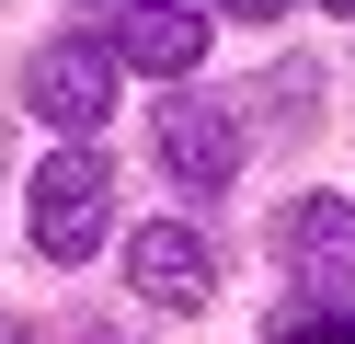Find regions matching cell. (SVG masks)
I'll return each instance as SVG.
<instances>
[{
  "instance_id": "cell-1",
  "label": "cell",
  "mask_w": 355,
  "mask_h": 344,
  "mask_svg": "<svg viewBox=\"0 0 355 344\" xmlns=\"http://www.w3.org/2000/svg\"><path fill=\"white\" fill-rule=\"evenodd\" d=\"M103 229H115V161L103 149H46V172H35V252L46 264H92Z\"/></svg>"
},
{
  "instance_id": "cell-4",
  "label": "cell",
  "mask_w": 355,
  "mask_h": 344,
  "mask_svg": "<svg viewBox=\"0 0 355 344\" xmlns=\"http://www.w3.org/2000/svg\"><path fill=\"white\" fill-rule=\"evenodd\" d=\"M218 46V23L207 12H126V35H115V69H149V81H184L195 58Z\"/></svg>"
},
{
  "instance_id": "cell-6",
  "label": "cell",
  "mask_w": 355,
  "mask_h": 344,
  "mask_svg": "<svg viewBox=\"0 0 355 344\" xmlns=\"http://www.w3.org/2000/svg\"><path fill=\"white\" fill-rule=\"evenodd\" d=\"M286 252L332 287V310L355 298V206H332V195H321V206H286Z\"/></svg>"
},
{
  "instance_id": "cell-3",
  "label": "cell",
  "mask_w": 355,
  "mask_h": 344,
  "mask_svg": "<svg viewBox=\"0 0 355 344\" xmlns=\"http://www.w3.org/2000/svg\"><path fill=\"white\" fill-rule=\"evenodd\" d=\"M126 275H138V298L149 310H172V321H195L207 310V241H195L184 218H138V241H126Z\"/></svg>"
},
{
  "instance_id": "cell-2",
  "label": "cell",
  "mask_w": 355,
  "mask_h": 344,
  "mask_svg": "<svg viewBox=\"0 0 355 344\" xmlns=\"http://www.w3.org/2000/svg\"><path fill=\"white\" fill-rule=\"evenodd\" d=\"M24 92H35V115H46V126L80 149V138L115 115V46H103V35H58L46 58H35V81H24Z\"/></svg>"
},
{
  "instance_id": "cell-7",
  "label": "cell",
  "mask_w": 355,
  "mask_h": 344,
  "mask_svg": "<svg viewBox=\"0 0 355 344\" xmlns=\"http://www.w3.org/2000/svg\"><path fill=\"white\" fill-rule=\"evenodd\" d=\"M275 344H355V310H321V298H286V310H275Z\"/></svg>"
},
{
  "instance_id": "cell-5",
  "label": "cell",
  "mask_w": 355,
  "mask_h": 344,
  "mask_svg": "<svg viewBox=\"0 0 355 344\" xmlns=\"http://www.w3.org/2000/svg\"><path fill=\"white\" fill-rule=\"evenodd\" d=\"M161 161H172V183H230L241 172V126L218 104H172L161 115Z\"/></svg>"
}]
</instances>
